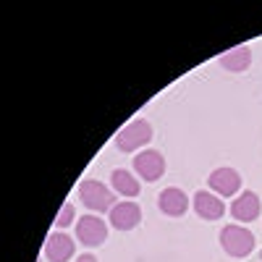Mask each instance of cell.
Instances as JSON below:
<instances>
[{
	"instance_id": "obj_3",
	"label": "cell",
	"mask_w": 262,
	"mask_h": 262,
	"mask_svg": "<svg viewBox=\"0 0 262 262\" xmlns=\"http://www.w3.org/2000/svg\"><path fill=\"white\" fill-rule=\"evenodd\" d=\"M147 142H152V126H149L144 118L131 121L126 128L118 131V137H116V147H118L121 152H137V149L144 147Z\"/></svg>"
},
{
	"instance_id": "obj_6",
	"label": "cell",
	"mask_w": 262,
	"mask_h": 262,
	"mask_svg": "<svg viewBox=\"0 0 262 262\" xmlns=\"http://www.w3.org/2000/svg\"><path fill=\"white\" fill-rule=\"evenodd\" d=\"M212 194H221V196H233L238 194V189H242V176H238V170L233 168H217L210 173L207 179Z\"/></svg>"
},
{
	"instance_id": "obj_13",
	"label": "cell",
	"mask_w": 262,
	"mask_h": 262,
	"mask_svg": "<svg viewBox=\"0 0 262 262\" xmlns=\"http://www.w3.org/2000/svg\"><path fill=\"white\" fill-rule=\"evenodd\" d=\"M111 184H113V189H116L118 194H123V196H137V194L142 191L139 181L131 176L128 170H123V168H116V170H113Z\"/></svg>"
},
{
	"instance_id": "obj_2",
	"label": "cell",
	"mask_w": 262,
	"mask_h": 262,
	"mask_svg": "<svg viewBox=\"0 0 262 262\" xmlns=\"http://www.w3.org/2000/svg\"><path fill=\"white\" fill-rule=\"evenodd\" d=\"M221 247L226 249V254L242 259L249 257L254 252V233L244 226H223L221 231Z\"/></svg>"
},
{
	"instance_id": "obj_1",
	"label": "cell",
	"mask_w": 262,
	"mask_h": 262,
	"mask_svg": "<svg viewBox=\"0 0 262 262\" xmlns=\"http://www.w3.org/2000/svg\"><path fill=\"white\" fill-rule=\"evenodd\" d=\"M79 200L86 210L92 212H111L116 207V194L107 189L102 181H95V179H84L79 184Z\"/></svg>"
},
{
	"instance_id": "obj_7",
	"label": "cell",
	"mask_w": 262,
	"mask_h": 262,
	"mask_svg": "<svg viewBox=\"0 0 262 262\" xmlns=\"http://www.w3.org/2000/svg\"><path fill=\"white\" fill-rule=\"evenodd\" d=\"M76 247H74V238L63 231H53L45 242V257L50 262H69L74 257Z\"/></svg>"
},
{
	"instance_id": "obj_8",
	"label": "cell",
	"mask_w": 262,
	"mask_h": 262,
	"mask_svg": "<svg viewBox=\"0 0 262 262\" xmlns=\"http://www.w3.org/2000/svg\"><path fill=\"white\" fill-rule=\"evenodd\" d=\"M191 207L202 221H217V217H223V212H226V205L221 202V196L212 194V191H196L191 196Z\"/></svg>"
},
{
	"instance_id": "obj_14",
	"label": "cell",
	"mask_w": 262,
	"mask_h": 262,
	"mask_svg": "<svg viewBox=\"0 0 262 262\" xmlns=\"http://www.w3.org/2000/svg\"><path fill=\"white\" fill-rule=\"evenodd\" d=\"M71 221H74V205H71V202H63V210H60V212H58V217H55L58 231H60V228H66Z\"/></svg>"
},
{
	"instance_id": "obj_15",
	"label": "cell",
	"mask_w": 262,
	"mask_h": 262,
	"mask_svg": "<svg viewBox=\"0 0 262 262\" xmlns=\"http://www.w3.org/2000/svg\"><path fill=\"white\" fill-rule=\"evenodd\" d=\"M76 262H97V257L86 252V254H79V259H76Z\"/></svg>"
},
{
	"instance_id": "obj_12",
	"label": "cell",
	"mask_w": 262,
	"mask_h": 262,
	"mask_svg": "<svg viewBox=\"0 0 262 262\" xmlns=\"http://www.w3.org/2000/svg\"><path fill=\"white\" fill-rule=\"evenodd\" d=\"M221 66H223L226 71L242 74V71H247L249 66H252V50L247 45H238V48H233V50H228V53L221 55Z\"/></svg>"
},
{
	"instance_id": "obj_11",
	"label": "cell",
	"mask_w": 262,
	"mask_h": 262,
	"mask_svg": "<svg viewBox=\"0 0 262 262\" xmlns=\"http://www.w3.org/2000/svg\"><path fill=\"white\" fill-rule=\"evenodd\" d=\"M142 221V207L137 202H121L111 210V226L118 231H131Z\"/></svg>"
},
{
	"instance_id": "obj_10",
	"label": "cell",
	"mask_w": 262,
	"mask_h": 262,
	"mask_svg": "<svg viewBox=\"0 0 262 262\" xmlns=\"http://www.w3.org/2000/svg\"><path fill=\"white\" fill-rule=\"evenodd\" d=\"M259 210H262V205H259V196H257L254 191H242V194H238L236 200L231 202V215L236 217V221H242V223L257 221Z\"/></svg>"
},
{
	"instance_id": "obj_16",
	"label": "cell",
	"mask_w": 262,
	"mask_h": 262,
	"mask_svg": "<svg viewBox=\"0 0 262 262\" xmlns=\"http://www.w3.org/2000/svg\"><path fill=\"white\" fill-rule=\"evenodd\" d=\"M259 257H262V252H259Z\"/></svg>"
},
{
	"instance_id": "obj_5",
	"label": "cell",
	"mask_w": 262,
	"mask_h": 262,
	"mask_svg": "<svg viewBox=\"0 0 262 262\" xmlns=\"http://www.w3.org/2000/svg\"><path fill=\"white\" fill-rule=\"evenodd\" d=\"M76 238L84 247H100L107 238V223L100 215H84L76 223Z\"/></svg>"
},
{
	"instance_id": "obj_9",
	"label": "cell",
	"mask_w": 262,
	"mask_h": 262,
	"mask_svg": "<svg viewBox=\"0 0 262 262\" xmlns=\"http://www.w3.org/2000/svg\"><path fill=\"white\" fill-rule=\"evenodd\" d=\"M158 207H160V212H165V215H170V217H181V215H186V210L191 207V202H189L186 191L170 186V189H163V191H160Z\"/></svg>"
},
{
	"instance_id": "obj_4",
	"label": "cell",
	"mask_w": 262,
	"mask_h": 262,
	"mask_svg": "<svg viewBox=\"0 0 262 262\" xmlns=\"http://www.w3.org/2000/svg\"><path fill=\"white\" fill-rule=\"evenodd\" d=\"M131 163H134V173L142 181H158L165 173V158L158 149H142Z\"/></svg>"
}]
</instances>
